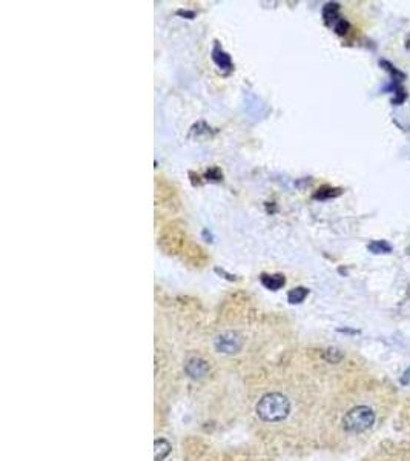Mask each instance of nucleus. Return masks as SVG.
<instances>
[{
	"instance_id": "3",
	"label": "nucleus",
	"mask_w": 410,
	"mask_h": 461,
	"mask_svg": "<svg viewBox=\"0 0 410 461\" xmlns=\"http://www.w3.org/2000/svg\"><path fill=\"white\" fill-rule=\"evenodd\" d=\"M215 349L221 354H237L243 348V338L238 332L228 331L220 334L214 341Z\"/></svg>"
},
{
	"instance_id": "14",
	"label": "nucleus",
	"mask_w": 410,
	"mask_h": 461,
	"mask_svg": "<svg viewBox=\"0 0 410 461\" xmlns=\"http://www.w3.org/2000/svg\"><path fill=\"white\" fill-rule=\"evenodd\" d=\"M335 32L337 34H340V35H344L346 32H347V29H349V23L346 22V20H343V19H340L337 23H335Z\"/></svg>"
},
{
	"instance_id": "6",
	"label": "nucleus",
	"mask_w": 410,
	"mask_h": 461,
	"mask_svg": "<svg viewBox=\"0 0 410 461\" xmlns=\"http://www.w3.org/2000/svg\"><path fill=\"white\" fill-rule=\"evenodd\" d=\"M260 280H262V283H263L265 288H268V289H271V291H278V289L283 288L284 283H286V279H284V275H281V274H274V275L263 274Z\"/></svg>"
},
{
	"instance_id": "9",
	"label": "nucleus",
	"mask_w": 410,
	"mask_h": 461,
	"mask_svg": "<svg viewBox=\"0 0 410 461\" xmlns=\"http://www.w3.org/2000/svg\"><path fill=\"white\" fill-rule=\"evenodd\" d=\"M338 10H340L338 4H327L323 8V17H324L326 23H332V22L337 23L340 20L338 19Z\"/></svg>"
},
{
	"instance_id": "10",
	"label": "nucleus",
	"mask_w": 410,
	"mask_h": 461,
	"mask_svg": "<svg viewBox=\"0 0 410 461\" xmlns=\"http://www.w3.org/2000/svg\"><path fill=\"white\" fill-rule=\"evenodd\" d=\"M308 295H309V289H308V288L300 286V288H295V289H292V291L287 294V300H289V303H290V304H298V303L304 301V298H306Z\"/></svg>"
},
{
	"instance_id": "18",
	"label": "nucleus",
	"mask_w": 410,
	"mask_h": 461,
	"mask_svg": "<svg viewBox=\"0 0 410 461\" xmlns=\"http://www.w3.org/2000/svg\"><path fill=\"white\" fill-rule=\"evenodd\" d=\"M407 251H408V252H410V248H408V249H407Z\"/></svg>"
},
{
	"instance_id": "13",
	"label": "nucleus",
	"mask_w": 410,
	"mask_h": 461,
	"mask_svg": "<svg viewBox=\"0 0 410 461\" xmlns=\"http://www.w3.org/2000/svg\"><path fill=\"white\" fill-rule=\"evenodd\" d=\"M324 360L326 361H329V363H332V364H337V363H340L343 358H344V354L338 349V348H327L326 351H324Z\"/></svg>"
},
{
	"instance_id": "11",
	"label": "nucleus",
	"mask_w": 410,
	"mask_h": 461,
	"mask_svg": "<svg viewBox=\"0 0 410 461\" xmlns=\"http://www.w3.org/2000/svg\"><path fill=\"white\" fill-rule=\"evenodd\" d=\"M380 65L392 75V79H393L395 82H402V80H405V74H404L402 71H399L398 68H395L389 60H380Z\"/></svg>"
},
{
	"instance_id": "8",
	"label": "nucleus",
	"mask_w": 410,
	"mask_h": 461,
	"mask_svg": "<svg viewBox=\"0 0 410 461\" xmlns=\"http://www.w3.org/2000/svg\"><path fill=\"white\" fill-rule=\"evenodd\" d=\"M367 249H369L372 254H378V255H381V254H390L393 248H392V245H390L389 242H386V240H375V242L369 243Z\"/></svg>"
},
{
	"instance_id": "1",
	"label": "nucleus",
	"mask_w": 410,
	"mask_h": 461,
	"mask_svg": "<svg viewBox=\"0 0 410 461\" xmlns=\"http://www.w3.org/2000/svg\"><path fill=\"white\" fill-rule=\"evenodd\" d=\"M289 412H290L289 398L278 392L266 394L257 403V415L268 423L283 421L287 418Z\"/></svg>"
},
{
	"instance_id": "5",
	"label": "nucleus",
	"mask_w": 410,
	"mask_h": 461,
	"mask_svg": "<svg viewBox=\"0 0 410 461\" xmlns=\"http://www.w3.org/2000/svg\"><path fill=\"white\" fill-rule=\"evenodd\" d=\"M212 59H214V62L220 66V69H223V71H231L232 69V62H231V57L223 51L218 45L214 48V51H212Z\"/></svg>"
},
{
	"instance_id": "7",
	"label": "nucleus",
	"mask_w": 410,
	"mask_h": 461,
	"mask_svg": "<svg viewBox=\"0 0 410 461\" xmlns=\"http://www.w3.org/2000/svg\"><path fill=\"white\" fill-rule=\"evenodd\" d=\"M171 449L172 447H171L169 441H166L163 438L156 440V443H154V458H156V461H163L171 453Z\"/></svg>"
},
{
	"instance_id": "2",
	"label": "nucleus",
	"mask_w": 410,
	"mask_h": 461,
	"mask_svg": "<svg viewBox=\"0 0 410 461\" xmlns=\"http://www.w3.org/2000/svg\"><path fill=\"white\" fill-rule=\"evenodd\" d=\"M375 425V412L369 406H356L343 418V428L347 432L360 434Z\"/></svg>"
},
{
	"instance_id": "4",
	"label": "nucleus",
	"mask_w": 410,
	"mask_h": 461,
	"mask_svg": "<svg viewBox=\"0 0 410 461\" xmlns=\"http://www.w3.org/2000/svg\"><path fill=\"white\" fill-rule=\"evenodd\" d=\"M211 371V366L206 360L200 358V357H192L186 361L184 364V372L189 378L192 380H200L203 377H206Z\"/></svg>"
},
{
	"instance_id": "16",
	"label": "nucleus",
	"mask_w": 410,
	"mask_h": 461,
	"mask_svg": "<svg viewBox=\"0 0 410 461\" xmlns=\"http://www.w3.org/2000/svg\"><path fill=\"white\" fill-rule=\"evenodd\" d=\"M401 384H410V367L404 372V375L401 377Z\"/></svg>"
},
{
	"instance_id": "15",
	"label": "nucleus",
	"mask_w": 410,
	"mask_h": 461,
	"mask_svg": "<svg viewBox=\"0 0 410 461\" xmlns=\"http://www.w3.org/2000/svg\"><path fill=\"white\" fill-rule=\"evenodd\" d=\"M395 94H396V97H395V99L392 100V103H393V105H401V103H402V102L405 100V97H407L405 91H404V89H402L401 86H398V88H396Z\"/></svg>"
},
{
	"instance_id": "12",
	"label": "nucleus",
	"mask_w": 410,
	"mask_h": 461,
	"mask_svg": "<svg viewBox=\"0 0 410 461\" xmlns=\"http://www.w3.org/2000/svg\"><path fill=\"white\" fill-rule=\"evenodd\" d=\"M338 196H341V189L324 186V188L318 189V192H317L314 197L318 199V200H326V199H333V197H338Z\"/></svg>"
},
{
	"instance_id": "17",
	"label": "nucleus",
	"mask_w": 410,
	"mask_h": 461,
	"mask_svg": "<svg viewBox=\"0 0 410 461\" xmlns=\"http://www.w3.org/2000/svg\"><path fill=\"white\" fill-rule=\"evenodd\" d=\"M178 14H181V16H189V17H194V13H188V11H178Z\"/></svg>"
}]
</instances>
